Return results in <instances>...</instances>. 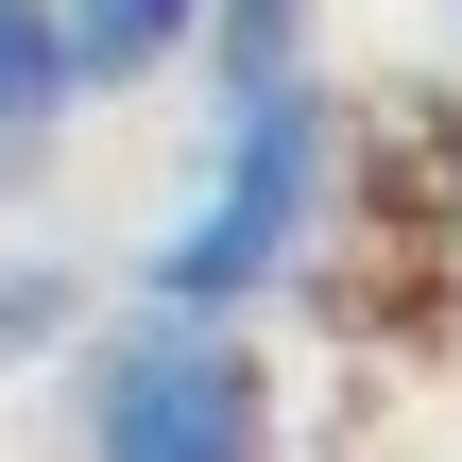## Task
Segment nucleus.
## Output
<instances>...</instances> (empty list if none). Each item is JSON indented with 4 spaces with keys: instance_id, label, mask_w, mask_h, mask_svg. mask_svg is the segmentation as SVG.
I'll return each mask as SVG.
<instances>
[{
    "instance_id": "obj_5",
    "label": "nucleus",
    "mask_w": 462,
    "mask_h": 462,
    "mask_svg": "<svg viewBox=\"0 0 462 462\" xmlns=\"http://www.w3.org/2000/svg\"><path fill=\"white\" fill-rule=\"evenodd\" d=\"M69 17V69L86 86H154V69H189V34H206V0H51Z\"/></svg>"
},
{
    "instance_id": "obj_6",
    "label": "nucleus",
    "mask_w": 462,
    "mask_h": 462,
    "mask_svg": "<svg viewBox=\"0 0 462 462\" xmlns=\"http://www.w3.org/2000/svg\"><path fill=\"white\" fill-rule=\"evenodd\" d=\"M69 326H86V274H69V257H0V377L51 360Z\"/></svg>"
},
{
    "instance_id": "obj_3",
    "label": "nucleus",
    "mask_w": 462,
    "mask_h": 462,
    "mask_svg": "<svg viewBox=\"0 0 462 462\" xmlns=\"http://www.w3.org/2000/svg\"><path fill=\"white\" fill-rule=\"evenodd\" d=\"M69 103H86V69H69V17H51V0H0V189H17V171H51Z\"/></svg>"
},
{
    "instance_id": "obj_4",
    "label": "nucleus",
    "mask_w": 462,
    "mask_h": 462,
    "mask_svg": "<svg viewBox=\"0 0 462 462\" xmlns=\"http://www.w3.org/2000/svg\"><path fill=\"white\" fill-rule=\"evenodd\" d=\"M309 17H326V0H206V34H189L206 103H274V86H326V69H309Z\"/></svg>"
},
{
    "instance_id": "obj_7",
    "label": "nucleus",
    "mask_w": 462,
    "mask_h": 462,
    "mask_svg": "<svg viewBox=\"0 0 462 462\" xmlns=\"http://www.w3.org/2000/svg\"><path fill=\"white\" fill-rule=\"evenodd\" d=\"M446 17H462V0H446Z\"/></svg>"
},
{
    "instance_id": "obj_1",
    "label": "nucleus",
    "mask_w": 462,
    "mask_h": 462,
    "mask_svg": "<svg viewBox=\"0 0 462 462\" xmlns=\"http://www.w3.org/2000/svg\"><path fill=\"white\" fill-rule=\"evenodd\" d=\"M326 171H343V137H326V86H274V103H223V154H206V189L154 223V309H257V291H291L309 274V240H326Z\"/></svg>"
},
{
    "instance_id": "obj_2",
    "label": "nucleus",
    "mask_w": 462,
    "mask_h": 462,
    "mask_svg": "<svg viewBox=\"0 0 462 462\" xmlns=\"http://www.w3.org/2000/svg\"><path fill=\"white\" fill-rule=\"evenodd\" d=\"M69 446L86 462H274V360L223 309H120L69 377Z\"/></svg>"
}]
</instances>
